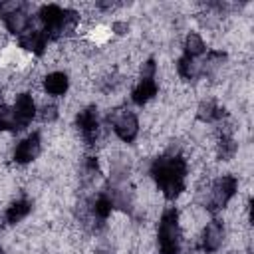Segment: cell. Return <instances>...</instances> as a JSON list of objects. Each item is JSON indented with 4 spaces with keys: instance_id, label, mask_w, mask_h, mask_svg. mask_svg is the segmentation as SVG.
Here are the masks:
<instances>
[{
    "instance_id": "cell-1",
    "label": "cell",
    "mask_w": 254,
    "mask_h": 254,
    "mask_svg": "<svg viewBox=\"0 0 254 254\" xmlns=\"http://www.w3.org/2000/svg\"><path fill=\"white\" fill-rule=\"evenodd\" d=\"M151 177L155 179L157 187L165 194V198L175 200L185 190L187 179V161L181 153H165L157 157L151 165Z\"/></svg>"
},
{
    "instance_id": "cell-2",
    "label": "cell",
    "mask_w": 254,
    "mask_h": 254,
    "mask_svg": "<svg viewBox=\"0 0 254 254\" xmlns=\"http://www.w3.org/2000/svg\"><path fill=\"white\" fill-rule=\"evenodd\" d=\"M159 250L161 254H179L181 250V228L177 208H167L159 222Z\"/></svg>"
},
{
    "instance_id": "cell-3",
    "label": "cell",
    "mask_w": 254,
    "mask_h": 254,
    "mask_svg": "<svg viewBox=\"0 0 254 254\" xmlns=\"http://www.w3.org/2000/svg\"><path fill=\"white\" fill-rule=\"evenodd\" d=\"M236 187H238V181L232 175H222L220 179H216L212 183L210 196L206 200V208L210 212H216V210L224 208L228 204V200L236 194Z\"/></svg>"
},
{
    "instance_id": "cell-4",
    "label": "cell",
    "mask_w": 254,
    "mask_h": 254,
    "mask_svg": "<svg viewBox=\"0 0 254 254\" xmlns=\"http://www.w3.org/2000/svg\"><path fill=\"white\" fill-rule=\"evenodd\" d=\"M109 121L113 125V131L117 133V137L125 143H131L137 133H139V121L137 115L129 109H117L109 115Z\"/></svg>"
},
{
    "instance_id": "cell-5",
    "label": "cell",
    "mask_w": 254,
    "mask_h": 254,
    "mask_svg": "<svg viewBox=\"0 0 254 254\" xmlns=\"http://www.w3.org/2000/svg\"><path fill=\"white\" fill-rule=\"evenodd\" d=\"M40 22L44 24V32L50 36V40L54 38H62V22H64V8H60L58 4H46L40 8L38 12Z\"/></svg>"
},
{
    "instance_id": "cell-6",
    "label": "cell",
    "mask_w": 254,
    "mask_h": 254,
    "mask_svg": "<svg viewBox=\"0 0 254 254\" xmlns=\"http://www.w3.org/2000/svg\"><path fill=\"white\" fill-rule=\"evenodd\" d=\"M75 123L85 139L87 145H93L95 139H97V133H99V115H97V107L95 105H89L85 107L83 111L77 113L75 117Z\"/></svg>"
},
{
    "instance_id": "cell-7",
    "label": "cell",
    "mask_w": 254,
    "mask_h": 254,
    "mask_svg": "<svg viewBox=\"0 0 254 254\" xmlns=\"http://www.w3.org/2000/svg\"><path fill=\"white\" fill-rule=\"evenodd\" d=\"M42 151V141H40V133H32L28 135L24 141L18 143L16 151H14V161L20 163V165H26V163H32Z\"/></svg>"
},
{
    "instance_id": "cell-8",
    "label": "cell",
    "mask_w": 254,
    "mask_h": 254,
    "mask_svg": "<svg viewBox=\"0 0 254 254\" xmlns=\"http://www.w3.org/2000/svg\"><path fill=\"white\" fill-rule=\"evenodd\" d=\"M18 40H20V46H22L24 50H28V52H32V54H36V56H42L44 50H46V46H48L50 36H48L44 30L28 28L22 36H18Z\"/></svg>"
},
{
    "instance_id": "cell-9",
    "label": "cell",
    "mask_w": 254,
    "mask_h": 254,
    "mask_svg": "<svg viewBox=\"0 0 254 254\" xmlns=\"http://www.w3.org/2000/svg\"><path fill=\"white\" fill-rule=\"evenodd\" d=\"M2 20H4L8 32H12V34H16V36H22L28 28H32V18H30V14H28V4H26V2H24L22 8H18V10L10 12V14H6Z\"/></svg>"
},
{
    "instance_id": "cell-10",
    "label": "cell",
    "mask_w": 254,
    "mask_h": 254,
    "mask_svg": "<svg viewBox=\"0 0 254 254\" xmlns=\"http://www.w3.org/2000/svg\"><path fill=\"white\" fill-rule=\"evenodd\" d=\"M12 109H14V115H16V121H18L20 131L24 127H28V123L36 117V105H34L32 95H28V93H20L16 97V103H14Z\"/></svg>"
},
{
    "instance_id": "cell-11",
    "label": "cell",
    "mask_w": 254,
    "mask_h": 254,
    "mask_svg": "<svg viewBox=\"0 0 254 254\" xmlns=\"http://www.w3.org/2000/svg\"><path fill=\"white\" fill-rule=\"evenodd\" d=\"M224 240V226L220 220H210L206 228L202 230V250L204 252H216Z\"/></svg>"
},
{
    "instance_id": "cell-12",
    "label": "cell",
    "mask_w": 254,
    "mask_h": 254,
    "mask_svg": "<svg viewBox=\"0 0 254 254\" xmlns=\"http://www.w3.org/2000/svg\"><path fill=\"white\" fill-rule=\"evenodd\" d=\"M157 81L155 77H141L139 83L135 85L133 93H131V99L135 105H145L147 101H151L155 95H157Z\"/></svg>"
},
{
    "instance_id": "cell-13",
    "label": "cell",
    "mask_w": 254,
    "mask_h": 254,
    "mask_svg": "<svg viewBox=\"0 0 254 254\" xmlns=\"http://www.w3.org/2000/svg\"><path fill=\"white\" fill-rule=\"evenodd\" d=\"M224 115H226V111H224L222 107H218L214 99H204V101H200V105H198V109H196V117H198L200 121H204V123L220 121V119H224Z\"/></svg>"
},
{
    "instance_id": "cell-14",
    "label": "cell",
    "mask_w": 254,
    "mask_h": 254,
    "mask_svg": "<svg viewBox=\"0 0 254 254\" xmlns=\"http://www.w3.org/2000/svg\"><path fill=\"white\" fill-rule=\"evenodd\" d=\"M44 87L50 95H64L69 87V79L64 71H54V73H48L46 79H44Z\"/></svg>"
},
{
    "instance_id": "cell-15",
    "label": "cell",
    "mask_w": 254,
    "mask_h": 254,
    "mask_svg": "<svg viewBox=\"0 0 254 254\" xmlns=\"http://www.w3.org/2000/svg\"><path fill=\"white\" fill-rule=\"evenodd\" d=\"M224 62H226V54H224V52L210 50V52L206 54V58L198 64V67H200V75H214V73L222 67Z\"/></svg>"
},
{
    "instance_id": "cell-16",
    "label": "cell",
    "mask_w": 254,
    "mask_h": 254,
    "mask_svg": "<svg viewBox=\"0 0 254 254\" xmlns=\"http://www.w3.org/2000/svg\"><path fill=\"white\" fill-rule=\"evenodd\" d=\"M30 210H32V202H30V200H18V202H14L12 206H8L4 218H6L8 224H16V222H20L22 218H26V216L30 214Z\"/></svg>"
},
{
    "instance_id": "cell-17",
    "label": "cell",
    "mask_w": 254,
    "mask_h": 254,
    "mask_svg": "<svg viewBox=\"0 0 254 254\" xmlns=\"http://www.w3.org/2000/svg\"><path fill=\"white\" fill-rule=\"evenodd\" d=\"M238 151V143L232 139V135H222L216 145V157L220 161H230Z\"/></svg>"
},
{
    "instance_id": "cell-18",
    "label": "cell",
    "mask_w": 254,
    "mask_h": 254,
    "mask_svg": "<svg viewBox=\"0 0 254 254\" xmlns=\"http://www.w3.org/2000/svg\"><path fill=\"white\" fill-rule=\"evenodd\" d=\"M204 50H206L204 40H202L196 32H190V34L187 36V40H185V56H189V58L194 60L196 56H202Z\"/></svg>"
},
{
    "instance_id": "cell-19",
    "label": "cell",
    "mask_w": 254,
    "mask_h": 254,
    "mask_svg": "<svg viewBox=\"0 0 254 254\" xmlns=\"http://www.w3.org/2000/svg\"><path fill=\"white\" fill-rule=\"evenodd\" d=\"M177 69H179V73H181L185 79H194V77L200 75V67H198V64H196L192 58H189V56L179 58V62H177Z\"/></svg>"
},
{
    "instance_id": "cell-20",
    "label": "cell",
    "mask_w": 254,
    "mask_h": 254,
    "mask_svg": "<svg viewBox=\"0 0 254 254\" xmlns=\"http://www.w3.org/2000/svg\"><path fill=\"white\" fill-rule=\"evenodd\" d=\"M111 208H113V200H111V196L109 194H99L97 196V200L93 202V216L97 218V220H105L109 214H111Z\"/></svg>"
},
{
    "instance_id": "cell-21",
    "label": "cell",
    "mask_w": 254,
    "mask_h": 254,
    "mask_svg": "<svg viewBox=\"0 0 254 254\" xmlns=\"http://www.w3.org/2000/svg\"><path fill=\"white\" fill-rule=\"evenodd\" d=\"M0 129H4V131H20L12 107H6V105L0 107Z\"/></svg>"
},
{
    "instance_id": "cell-22",
    "label": "cell",
    "mask_w": 254,
    "mask_h": 254,
    "mask_svg": "<svg viewBox=\"0 0 254 254\" xmlns=\"http://www.w3.org/2000/svg\"><path fill=\"white\" fill-rule=\"evenodd\" d=\"M40 119H42V121H48V123L56 121V119H58V107H56L54 103L44 105L42 111H40Z\"/></svg>"
},
{
    "instance_id": "cell-23",
    "label": "cell",
    "mask_w": 254,
    "mask_h": 254,
    "mask_svg": "<svg viewBox=\"0 0 254 254\" xmlns=\"http://www.w3.org/2000/svg\"><path fill=\"white\" fill-rule=\"evenodd\" d=\"M24 6V2H20V0H10V2H0V18H4L6 14H10V12H14V10H18V8H22Z\"/></svg>"
},
{
    "instance_id": "cell-24",
    "label": "cell",
    "mask_w": 254,
    "mask_h": 254,
    "mask_svg": "<svg viewBox=\"0 0 254 254\" xmlns=\"http://www.w3.org/2000/svg\"><path fill=\"white\" fill-rule=\"evenodd\" d=\"M155 71H157V64L155 60H147L143 65H141V77H155Z\"/></svg>"
},
{
    "instance_id": "cell-25",
    "label": "cell",
    "mask_w": 254,
    "mask_h": 254,
    "mask_svg": "<svg viewBox=\"0 0 254 254\" xmlns=\"http://www.w3.org/2000/svg\"><path fill=\"white\" fill-rule=\"evenodd\" d=\"M113 32H115V34H125V32H129V24H125V22H115V24H113Z\"/></svg>"
},
{
    "instance_id": "cell-26",
    "label": "cell",
    "mask_w": 254,
    "mask_h": 254,
    "mask_svg": "<svg viewBox=\"0 0 254 254\" xmlns=\"http://www.w3.org/2000/svg\"><path fill=\"white\" fill-rule=\"evenodd\" d=\"M97 6H99L101 10H109V8H113L115 4H113V2H97Z\"/></svg>"
},
{
    "instance_id": "cell-27",
    "label": "cell",
    "mask_w": 254,
    "mask_h": 254,
    "mask_svg": "<svg viewBox=\"0 0 254 254\" xmlns=\"http://www.w3.org/2000/svg\"><path fill=\"white\" fill-rule=\"evenodd\" d=\"M0 107H2V91H0Z\"/></svg>"
}]
</instances>
